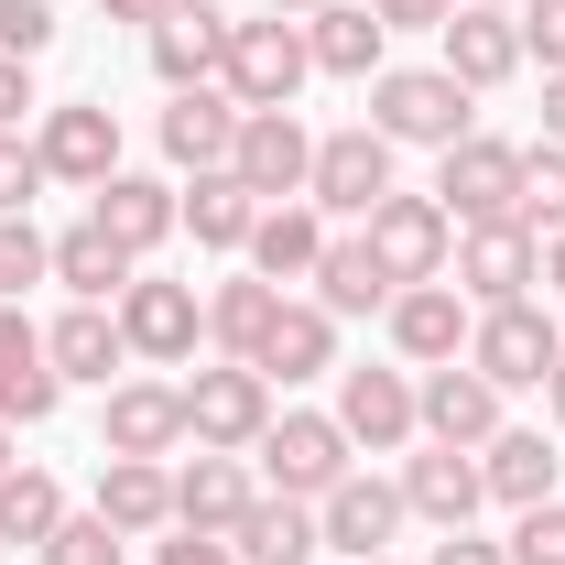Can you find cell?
I'll use <instances>...</instances> for the list:
<instances>
[{
  "mask_svg": "<svg viewBox=\"0 0 565 565\" xmlns=\"http://www.w3.org/2000/svg\"><path fill=\"white\" fill-rule=\"evenodd\" d=\"M370 131L392 141V152H403V141L446 152V141L479 131V98H468L446 66H381V76H370Z\"/></svg>",
  "mask_w": 565,
  "mask_h": 565,
  "instance_id": "obj_1",
  "label": "cell"
},
{
  "mask_svg": "<svg viewBox=\"0 0 565 565\" xmlns=\"http://www.w3.org/2000/svg\"><path fill=\"white\" fill-rule=\"evenodd\" d=\"M250 468H262V490H282V500H327L359 468V446H349L338 414H273L262 446H250Z\"/></svg>",
  "mask_w": 565,
  "mask_h": 565,
  "instance_id": "obj_2",
  "label": "cell"
},
{
  "mask_svg": "<svg viewBox=\"0 0 565 565\" xmlns=\"http://www.w3.org/2000/svg\"><path fill=\"white\" fill-rule=\"evenodd\" d=\"M174 392H185V446H217V457H250L262 424H273V381H262L250 359H207V370L174 381Z\"/></svg>",
  "mask_w": 565,
  "mask_h": 565,
  "instance_id": "obj_3",
  "label": "cell"
},
{
  "mask_svg": "<svg viewBox=\"0 0 565 565\" xmlns=\"http://www.w3.org/2000/svg\"><path fill=\"white\" fill-rule=\"evenodd\" d=\"M316 76V55H305V22H282V11H262V22H228V55H217V87L239 98V109H294V87Z\"/></svg>",
  "mask_w": 565,
  "mask_h": 565,
  "instance_id": "obj_4",
  "label": "cell"
},
{
  "mask_svg": "<svg viewBox=\"0 0 565 565\" xmlns=\"http://www.w3.org/2000/svg\"><path fill=\"white\" fill-rule=\"evenodd\" d=\"M435 207L457 217V228L511 217V207H522V141H490V131L446 141V152H435Z\"/></svg>",
  "mask_w": 565,
  "mask_h": 565,
  "instance_id": "obj_5",
  "label": "cell"
},
{
  "mask_svg": "<svg viewBox=\"0 0 565 565\" xmlns=\"http://www.w3.org/2000/svg\"><path fill=\"white\" fill-rule=\"evenodd\" d=\"M446 282L490 316V305H522L533 282H544V239L522 228V217H490V228H457V262H446Z\"/></svg>",
  "mask_w": 565,
  "mask_h": 565,
  "instance_id": "obj_6",
  "label": "cell"
},
{
  "mask_svg": "<svg viewBox=\"0 0 565 565\" xmlns=\"http://www.w3.org/2000/svg\"><path fill=\"white\" fill-rule=\"evenodd\" d=\"M565 359V338H555V316L522 294V305H490L479 327H468V370L479 381H500V392H544V370Z\"/></svg>",
  "mask_w": 565,
  "mask_h": 565,
  "instance_id": "obj_7",
  "label": "cell"
},
{
  "mask_svg": "<svg viewBox=\"0 0 565 565\" xmlns=\"http://www.w3.org/2000/svg\"><path fill=\"white\" fill-rule=\"evenodd\" d=\"M381 196H392V141L370 131V120H349V131H316L305 207H327V217H370Z\"/></svg>",
  "mask_w": 565,
  "mask_h": 565,
  "instance_id": "obj_8",
  "label": "cell"
},
{
  "mask_svg": "<svg viewBox=\"0 0 565 565\" xmlns=\"http://www.w3.org/2000/svg\"><path fill=\"white\" fill-rule=\"evenodd\" d=\"M359 228H370V250H381L392 282H446V262H457V217L435 207V196H403V185L359 217Z\"/></svg>",
  "mask_w": 565,
  "mask_h": 565,
  "instance_id": "obj_9",
  "label": "cell"
},
{
  "mask_svg": "<svg viewBox=\"0 0 565 565\" xmlns=\"http://www.w3.org/2000/svg\"><path fill=\"white\" fill-rule=\"evenodd\" d=\"M435 66L457 76L468 98H490V87H511L533 55H522V22H511V11H479V0H457V11L435 22Z\"/></svg>",
  "mask_w": 565,
  "mask_h": 565,
  "instance_id": "obj_10",
  "label": "cell"
},
{
  "mask_svg": "<svg viewBox=\"0 0 565 565\" xmlns=\"http://www.w3.org/2000/svg\"><path fill=\"white\" fill-rule=\"evenodd\" d=\"M381 327H392V359H403V370H446V359H468L479 305H468L457 282H403V294L381 305Z\"/></svg>",
  "mask_w": 565,
  "mask_h": 565,
  "instance_id": "obj_11",
  "label": "cell"
},
{
  "mask_svg": "<svg viewBox=\"0 0 565 565\" xmlns=\"http://www.w3.org/2000/svg\"><path fill=\"white\" fill-rule=\"evenodd\" d=\"M33 152H44V174L55 185H109L120 174V120H109V98H55L44 120H33Z\"/></svg>",
  "mask_w": 565,
  "mask_h": 565,
  "instance_id": "obj_12",
  "label": "cell"
},
{
  "mask_svg": "<svg viewBox=\"0 0 565 565\" xmlns=\"http://www.w3.org/2000/svg\"><path fill=\"white\" fill-rule=\"evenodd\" d=\"M228 174L282 207V196H305V174H316V131L294 120V109H239V141H228Z\"/></svg>",
  "mask_w": 565,
  "mask_h": 565,
  "instance_id": "obj_13",
  "label": "cell"
},
{
  "mask_svg": "<svg viewBox=\"0 0 565 565\" xmlns=\"http://www.w3.org/2000/svg\"><path fill=\"white\" fill-rule=\"evenodd\" d=\"M403 511H414V522H435V533H468V522L490 511L479 446H435V435H414V457H403Z\"/></svg>",
  "mask_w": 565,
  "mask_h": 565,
  "instance_id": "obj_14",
  "label": "cell"
},
{
  "mask_svg": "<svg viewBox=\"0 0 565 565\" xmlns=\"http://www.w3.org/2000/svg\"><path fill=\"white\" fill-rule=\"evenodd\" d=\"M120 338H131V359H152V370H185V359H196V338H207L196 282H152V273H131V294H120Z\"/></svg>",
  "mask_w": 565,
  "mask_h": 565,
  "instance_id": "obj_15",
  "label": "cell"
},
{
  "mask_svg": "<svg viewBox=\"0 0 565 565\" xmlns=\"http://www.w3.org/2000/svg\"><path fill=\"white\" fill-rule=\"evenodd\" d=\"M250 500H262V468L250 457H217V446H196L185 468H174V533H239L250 522Z\"/></svg>",
  "mask_w": 565,
  "mask_h": 565,
  "instance_id": "obj_16",
  "label": "cell"
},
{
  "mask_svg": "<svg viewBox=\"0 0 565 565\" xmlns=\"http://www.w3.org/2000/svg\"><path fill=\"white\" fill-rule=\"evenodd\" d=\"M414 511H403V479H370V468H349L338 490L316 500V533H327V555H392V533H403Z\"/></svg>",
  "mask_w": 565,
  "mask_h": 565,
  "instance_id": "obj_17",
  "label": "cell"
},
{
  "mask_svg": "<svg viewBox=\"0 0 565 565\" xmlns=\"http://www.w3.org/2000/svg\"><path fill=\"white\" fill-rule=\"evenodd\" d=\"M338 424H349V446H370V457H403L424 435L414 370H338Z\"/></svg>",
  "mask_w": 565,
  "mask_h": 565,
  "instance_id": "obj_18",
  "label": "cell"
},
{
  "mask_svg": "<svg viewBox=\"0 0 565 565\" xmlns=\"http://www.w3.org/2000/svg\"><path fill=\"white\" fill-rule=\"evenodd\" d=\"M250 370H262L273 392H294V381H327V370H338V316H327L316 294H282V316L262 327Z\"/></svg>",
  "mask_w": 565,
  "mask_h": 565,
  "instance_id": "obj_19",
  "label": "cell"
},
{
  "mask_svg": "<svg viewBox=\"0 0 565 565\" xmlns=\"http://www.w3.org/2000/svg\"><path fill=\"white\" fill-rule=\"evenodd\" d=\"M174 446H185V392L174 381H109L98 457H174Z\"/></svg>",
  "mask_w": 565,
  "mask_h": 565,
  "instance_id": "obj_20",
  "label": "cell"
},
{
  "mask_svg": "<svg viewBox=\"0 0 565 565\" xmlns=\"http://www.w3.org/2000/svg\"><path fill=\"white\" fill-rule=\"evenodd\" d=\"M414 414L435 446H490L500 435V381H479L468 359H446V370H414Z\"/></svg>",
  "mask_w": 565,
  "mask_h": 565,
  "instance_id": "obj_21",
  "label": "cell"
},
{
  "mask_svg": "<svg viewBox=\"0 0 565 565\" xmlns=\"http://www.w3.org/2000/svg\"><path fill=\"white\" fill-rule=\"evenodd\" d=\"M141 55L163 87H217V55H228V11L217 0H174L152 33H141Z\"/></svg>",
  "mask_w": 565,
  "mask_h": 565,
  "instance_id": "obj_22",
  "label": "cell"
},
{
  "mask_svg": "<svg viewBox=\"0 0 565 565\" xmlns=\"http://www.w3.org/2000/svg\"><path fill=\"white\" fill-rule=\"evenodd\" d=\"M109 533H174V457H98V500H87Z\"/></svg>",
  "mask_w": 565,
  "mask_h": 565,
  "instance_id": "obj_23",
  "label": "cell"
},
{
  "mask_svg": "<svg viewBox=\"0 0 565 565\" xmlns=\"http://www.w3.org/2000/svg\"><path fill=\"white\" fill-rule=\"evenodd\" d=\"M87 217H98V228H109V239H120L131 262H152V250H163V239L185 228V185H163V174H109Z\"/></svg>",
  "mask_w": 565,
  "mask_h": 565,
  "instance_id": "obj_24",
  "label": "cell"
},
{
  "mask_svg": "<svg viewBox=\"0 0 565 565\" xmlns=\"http://www.w3.org/2000/svg\"><path fill=\"white\" fill-rule=\"evenodd\" d=\"M228 141H239V98H228V87H174V109H163V163H174V174H228Z\"/></svg>",
  "mask_w": 565,
  "mask_h": 565,
  "instance_id": "obj_25",
  "label": "cell"
},
{
  "mask_svg": "<svg viewBox=\"0 0 565 565\" xmlns=\"http://www.w3.org/2000/svg\"><path fill=\"white\" fill-rule=\"evenodd\" d=\"M327 239H338V228H327V207L282 196V207H262V228H250V250H239V262H250L262 282H282V294H294V282H316Z\"/></svg>",
  "mask_w": 565,
  "mask_h": 565,
  "instance_id": "obj_26",
  "label": "cell"
},
{
  "mask_svg": "<svg viewBox=\"0 0 565 565\" xmlns=\"http://www.w3.org/2000/svg\"><path fill=\"white\" fill-rule=\"evenodd\" d=\"M55 403H66V381L44 359V327L22 305H0V424H44Z\"/></svg>",
  "mask_w": 565,
  "mask_h": 565,
  "instance_id": "obj_27",
  "label": "cell"
},
{
  "mask_svg": "<svg viewBox=\"0 0 565 565\" xmlns=\"http://www.w3.org/2000/svg\"><path fill=\"white\" fill-rule=\"evenodd\" d=\"M44 359H55V381H98V392H109V370H131L120 305H66V316L44 327Z\"/></svg>",
  "mask_w": 565,
  "mask_h": 565,
  "instance_id": "obj_28",
  "label": "cell"
},
{
  "mask_svg": "<svg viewBox=\"0 0 565 565\" xmlns=\"http://www.w3.org/2000/svg\"><path fill=\"white\" fill-rule=\"evenodd\" d=\"M381 44H392V33H381L370 0H327V11H305V55H316V76H359V87H370V76H381Z\"/></svg>",
  "mask_w": 565,
  "mask_h": 565,
  "instance_id": "obj_29",
  "label": "cell"
},
{
  "mask_svg": "<svg viewBox=\"0 0 565 565\" xmlns=\"http://www.w3.org/2000/svg\"><path fill=\"white\" fill-rule=\"evenodd\" d=\"M555 468H565V457L533 435V424H500L490 446H479V479H490L500 511H533V500H555Z\"/></svg>",
  "mask_w": 565,
  "mask_h": 565,
  "instance_id": "obj_30",
  "label": "cell"
},
{
  "mask_svg": "<svg viewBox=\"0 0 565 565\" xmlns=\"http://www.w3.org/2000/svg\"><path fill=\"white\" fill-rule=\"evenodd\" d=\"M228 555H239V565H305V555H327V533H316V500L262 490V500H250V522L228 533Z\"/></svg>",
  "mask_w": 565,
  "mask_h": 565,
  "instance_id": "obj_31",
  "label": "cell"
},
{
  "mask_svg": "<svg viewBox=\"0 0 565 565\" xmlns=\"http://www.w3.org/2000/svg\"><path fill=\"white\" fill-rule=\"evenodd\" d=\"M392 294H403V282L381 273L370 228H338V239H327V262H316V305H327V316H381Z\"/></svg>",
  "mask_w": 565,
  "mask_h": 565,
  "instance_id": "obj_32",
  "label": "cell"
},
{
  "mask_svg": "<svg viewBox=\"0 0 565 565\" xmlns=\"http://www.w3.org/2000/svg\"><path fill=\"white\" fill-rule=\"evenodd\" d=\"M131 273H141V262L98 228V217H76L66 239H55V282H66L76 305H120V294H131Z\"/></svg>",
  "mask_w": 565,
  "mask_h": 565,
  "instance_id": "obj_33",
  "label": "cell"
},
{
  "mask_svg": "<svg viewBox=\"0 0 565 565\" xmlns=\"http://www.w3.org/2000/svg\"><path fill=\"white\" fill-rule=\"evenodd\" d=\"M273 316H282V282H262V273H228V282L207 294V349H217V359H250Z\"/></svg>",
  "mask_w": 565,
  "mask_h": 565,
  "instance_id": "obj_34",
  "label": "cell"
},
{
  "mask_svg": "<svg viewBox=\"0 0 565 565\" xmlns=\"http://www.w3.org/2000/svg\"><path fill=\"white\" fill-rule=\"evenodd\" d=\"M185 228H196V250H250L262 196H250L239 174H196V185H185Z\"/></svg>",
  "mask_w": 565,
  "mask_h": 565,
  "instance_id": "obj_35",
  "label": "cell"
},
{
  "mask_svg": "<svg viewBox=\"0 0 565 565\" xmlns=\"http://www.w3.org/2000/svg\"><path fill=\"white\" fill-rule=\"evenodd\" d=\"M55 522H66V490H55L44 468H0V544H33V555H44Z\"/></svg>",
  "mask_w": 565,
  "mask_h": 565,
  "instance_id": "obj_36",
  "label": "cell"
},
{
  "mask_svg": "<svg viewBox=\"0 0 565 565\" xmlns=\"http://www.w3.org/2000/svg\"><path fill=\"white\" fill-rule=\"evenodd\" d=\"M522 228H533V239H555L565 228V141H533V152H522Z\"/></svg>",
  "mask_w": 565,
  "mask_h": 565,
  "instance_id": "obj_37",
  "label": "cell"
},
{
  "mask_svg": "<svg viewBox=\"0 0 565 565\" xmlns=\"http://www.w3.org/2000/svg\"><path fill=\"white\" fill-rule=\"evenodd\" d=\"M33 282H55V239L33 217H0V305H22Z\"/></svg>",
  "mask_w": 565,
  "mask_h": 565,
  "instance_id": "obj_38",
  "label": "cell"
},
{
  "mask_svg": "<svg viewBox=\"0 0 565 565\" xmlns=\"http://www.w3.org/2000/svg\"><path fill=\"white\" fill-rule=\"evenodd\" d=\"M120 544H131V533H109L98 511H66V522L44 533V565H120Z\"/></svg>",
  "mask_w": 565,
  "mask_h": 565,
  "instance_id": "obj_39",
  "label": "cell"
},
{
  "mask_svg": "<svg viewBox=\"0 0 565 565\" xmlns=\"http://www.w3.org/2000/svg\"><path fill=\"white\" fill-rule=\"evenodd\" d=\"M55 174H44V152L22 131H0V217H33V196H44Z\"/></svg>",
  "mask_w": 565,
  "mask_h": 565,
  "instance_id": "obj_40",
  "label": "cell"
},
{
  "mask_svg": "<svg viewBox=\"0 0 565 565\" xmlns=\"http://www.w3.org/2000/svg\"><path fill=\"white\" fill-rule=\"evenodd\" d=\"M511 565H565V500L511 511Z\"/></svg>",
  "mask_w": 565,
  "mask_h": 565,
  "instance_id": "obj_41",
  "label": "cell"
},
{
  "mask_svg": "<svg viewBox=\"0 0 565 565\" xmlns=\"http://www.w3.org/2000/svg\"><path fill=\"white\" fill-rule=\"evenodd\" d=\"M0 55H55V0H0Z\"/></svg>",
  "mask_w": 565,
  "mask_h": 565,
  "instance_id": "obj_42",
  "label": "cell"
},
{
  "mask_svg": "<svg viewBox=\"0 0 565 565\" xmlns=\"http://www.w3.org/2000/svg\"><path fill=\"white\" fill-rule=\"evenodd\" d=\"M511 22H522V55H544V76H555L565 66V0H522Z\"/></svg>",
  "mask_w": 565,
  "mask_h": 565,
  "instance_id": "obj_43",
  "label": "cell"
},
{
  "mask_svg": "<svg viewBox=\"0 0 565 565\" xmlns=\"http://www.w3.org/2000/svg\"><path fill=\"white\" fill-rule=\"evenodd\" d=\"M22 120H44V98H33V66L22 55H0V131H22Z\"/></svg>",
  "mask_w": 565,
  "mask_h": 565,
  "instance_id": "obj_44",
  "label": "cell"
},
{
  "mask_svg": "<svg viewBox=\"0 0 565 565\" xmlns=\"http://www.w3.org/2000/svg\"><path fill=\"white\" fill-rule=\"evenodd\" d=\"M370 11H381V33H435L457 0H370Z\"/></svg>",
  "mask_w": 565,
  "mask_h": 565,
  "instance_id": "obj_45",
  "label": "cell"
},
{
  "mask_svg": "<svg viewBox=\"0 0 565 565\" xmlns=\"http://www.w3.org/2000/svg\"><path fill=\"white\" fill-rule=\"evenodd\" d=\"M424 565H511V544H479V533H435Z\"/></svg>",
  "mask_w": 565,
  "mask_h": 565,
  "instance_id": "obj_46",
  "label": "cell"
},
{
  "mask_svg": "<svg viewBox=\"0 0 565 565\" xmlns=\"http://www.w3.org/2000/svg\"><path fill=\"white\" fill-rule=\"evenodd\" d=\"M152 565H239L217 533H174V544H152Z\"/></svg>",
  "mask_w": 565,
  "mask_h": 565,
  "instance_id": "obj_47",
  "label": "cell"
},
{
  "mask_svg": "<svg viewBox=\"0 0 565 565\" xmlns=\"http://www.w3.org/2000/svg\"><path fill=\"white\" fill-rule=\"evenodd\" d=\"M163 11H174V0H98V22H131V33H152Z\"/></svg>",
  "mask_w": 565,
  "mask_h": 565,
  "instance_id": "obj_48",
  "label": "cell"
},
{
  "mask_svg": "<svg viewBox=\"0 0 565 565\" xmlns=\"http://www.w3.org/2000/svg\"><path fill=\"white\" fill-rule=\"evenodd\" d=\"M544 141H565V66L544 76Z\"/></svg>",
  "mask_w": 565,
  "mask_h": 565,
  "instance_id": "obj_49",
  "label": "cell"
},
{
  "mask_svg": "<svg viewBox=\"0 0 565 565\" xmlns=\"http://www.w3.org/2000/svg\"><path fill=\"white\" fill-rule=\"evenodd\" d=\"M544 282H555V294H565V228H555V239H544Z\"/></svg>",
  "mask_w": 565,
  "mask_h": 565,
  "instance_id": "obj_50",
  "label": "cell"
},
{
  "mask_svg": "<svg viewBox=\"0 0 565 565\" xmlns=\"http://www.w3.org/2000/svg\"><path fill=\"white\" fill-rule=\"evenodd\" d=\"M544 403H555V435H565V359L544 370Z\"/></svg>",
  "mask_w": 565,
  "mask_h": 565,
  "instance_id": "obj_51",
  "label": "cell"
},
{
  "mask_svg": "<svg viewBox=\"0 0 565 565\" xmlns=\"http://www.w3.org/2000/svg\"><path fill=\"white\" fill-rule=\"evenodd\" d=\"M262 11H282V22H305V11H327V0H262Z\"/></svg>",
  "mask_w": 565,
  "mask_h": 565,
  "instance_id": "obj_52",
  "label": "cell"
},
{
  "mask_svg": "<svg viewBox=\"0 0 565 565\" xmlns=\"http://www.w3.org/2000/svg\"><path fill=\"white\" fill-rule=\"evenodd\" d=\"M0 468H22V457H11V424H0Z\"/></svg>",
  "mask_w": 565,
  "mask_h": 565,
  "instance_id": "obj_53",
  "label": "cell"
},
{
  "mask_svg": "<svg viewBox=\"0 0 565 565\" xmlns=\"http://www.w3.org/2000/svg\"><path fill=\"white\" fill-rule=\"evenodd\" d=\"M479 11H522V0H479Z\"/></svg>",
  "mask_w": 565,
  "mask_h": 565,
  "instance_id": "obj_54",
  "label": "cell"
},
{
  "mask_svg": "<svg viewBox=\"0 0 565 565\" xmlns=\"http://www.w3.org/2000/svg\"><path fill=\"white\" fill-rule=\"evenodd\" d=\"M359 565H392V555H359Z\"/></svg>",
  "mask_w": 565,
  "mask_h": 565,
  "instance_id": "obj_55",
  "label": "cell"
}]
</instances>
